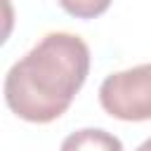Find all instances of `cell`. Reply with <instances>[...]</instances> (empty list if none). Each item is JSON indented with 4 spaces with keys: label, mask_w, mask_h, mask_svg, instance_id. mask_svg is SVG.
<instances>
[{
    "label": "cell",
    "mask_w": 151,
    "mask_h": 151,
    "mask_svg": "<svg viewBox=\"0 0 151 151\" xmlns=\"http://www.w3.org/2000/svg\"><path fill=\"white\" fill-rule=\"evenodd\" d=\"M90 73V47L76 33H47L5 76V104L28 123H52L71 106Z\"/></svg>",
    "instance_id": "cell-1"
},
{
    "label": "cell",
    "mask_w": 151,
    "mask_h": 151,
    "mask_svg": "<svg viewBox=\"0 0 151 151\" xmlns=\"http://www.w3.org/2000/svg\"><path fill=\"white\" fill-rule=\"evenodd\" d=\"M99 104L118 120H151V64L106 76L99 85Z\"/></svg>",
    "instance_id": "cell-2"
},
{
    "label": "cell",
    "mask_w": 151,
    "mask_h": 151,
    "mask_svg": "<svg viewBox=\"0 0 151 151\" xmlns=\"http://www.w3.org/2000/svg\"><path fill=\"white\" fill-rule=\"evenodd\" d=\"M59 151H123V142L101 127H83L71 132Z\"/></svg>",
    "instance_id": "cell-3"
},
{
    "label": "cell",
    "mask_w": 151,
    "mask_h": 151,
    "mask_svg": "<svg viewBox=\"0 0 151 151\" xmlns=\"http://www.w3.org/2000/svg\"><path fill=\"white\" fill-rule=\"evenodd\" d=\"M64 12H68L76 19H94L104 14L111 5V0H57Z\"/></svg>",
    "instance_id": "cell-4"
},
{
    "label": "cell",
    "mask_w": 151,
    "mask_h": 151,
    "mask_svg": "<svg viewBox=\"0 0 151 151\" xmlns=\"http://www.w3.org/2000/svg\"><path fill=\"white\" fill-rule=\"evenodd\" d=\"M137 151H151V137H149L146 142H142V144L137 146Z\"/></svg>",
    "instance_id": "cell-5"
}]
</instances>
